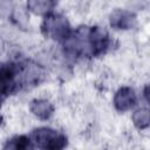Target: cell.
I'll use <instances>...</instances> for the list:
<instances>
[{
	"instance_id": "cell-3",
	"label": "cell",
	"mask_w": 150,
	"mask_h": 150,
	"mask_svg": "<svg viewBox=\"0 0 150 150\" xmlns=\"http://www.w3.org/2000/svg\"><path fill=\"white\" fill-rule=\"evenodd\" d=\"M29 6L35 13H42L46 9L48 11L49 0H30L29 1Z\"/></svg>"
},
{
	"instance_id": "cell-1",
	"label": "cell",
	"mask_w": 150,
	"mask_h": 150,
	"mask_svg": "<svg viewBox=\"0 0 150 150\" xmlns=\"http://www.w3.org/2000/svg\"><path fill=\"white\" fill-rule=\"evenodd\" d=\"M135 101H136V97H135V94L131 89L129 88H123L121 89L116 97H115V103H116V107L121 110H127L129 109L130 107H132L135 104Z\"/></svg>"
},
{
	"instance_id": "cell-2",
	"label": "cell",
	"mask_w": 150,
	"mask_h": 150,
	"mask_svg": "<svg viewBox=\"0 0 150 150\" xmlns=\"http://www.w3.org/2000/svg\"><path fill=\"white\" fill-rule=\"evenodd\" d=\"M32 109H33L35 115H38L39 117H42V118L48 117V115L52 111V107L46 101H35Z\"/></svg>"
},
{
	"instance_id": "cell-4",
	"label": "cell",
	"mask_w": 150,
	"mask_h": 150,
	"mask_svg": "<svg viewBox=\"0 0 150 150\" xmlns=\"http://www.w3.org/2000/svg\"><path fill=\"white\" fill-rule=\"evenodd\" d=\"M134 120H135V123L141 127V128H144L148 125V121H149V116H148V111L146 110H138L136 111L135 116H134Z\"/></svg>"
}]
</instances>
